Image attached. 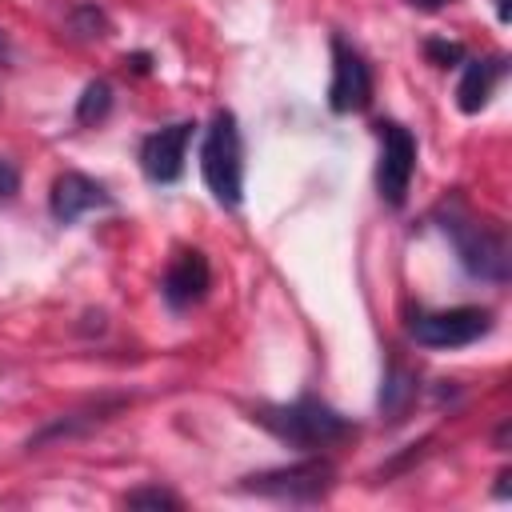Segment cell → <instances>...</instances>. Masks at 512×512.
Here are the masks:
<instances>
[{"label": "cell", "instance_id": "9a60e30c", "mask_svg": "<svg viewBox=\"0 0 512 512\" xmlns=\"http://www.w3.org/2000/svg\"><path fill=\"white\" fill-rule=\"evenodd\" d=\"M124 504L128 508H152V512H180L184 508V500L172 492V488H160V484H144V488H132V492H124Z\"/></svg>", "mask_w": 512, "mask_h": 512}, {"label": "cell", "instance_id": "2e32d148", "mask_svg": "<svg viewBox=\"0 0 512 512\" xmlns=\"http://www.w3.org/2000/svg\"><path fill=\"white\" fill-rule=\"evenodd\" d=\"M72 32H80L84 40H100V36H108V16L96 4H76L72 8Z\"/></svg>", "mask_w": 512, "mask_h": 512}, {"label": "cell", "instance_id": "7a4b0ae2", "mask_svg": "<svg viewBox=\"0 0 512 512\" xmlns=\"http://www.w3.org/2000/svg\"><path fill=\"white\" fill-rule=\"evenodd\" d=\"M440 212H444L440 228H444V236L452 240L460 268H464L468 276H476V280L504 284V280H508V240H504V228L480 220L460 196L444 200Z\"/></svg>", "mask_w": 512, "mask_h": 512}, {"label": "cell", "instance_id": "8fae6325", "mask_svg": "<svg viewBox=\"0 0 512 512\" xmlns=\"http://www.w3.org/2000/svg\"><path fill=\"white\" fill-rule=\"evenodd\" d=\"M508 76V56H484V60H464L460 84H456V108L464 116H476L480 108H488V100L496 96L500 80Z\"/></svg>", "mask_w": 512, "mask_h": 512}, {"label": "cell", "instance_id": "30bf717a", "mask_svg": "<svg viewBox=\"0 0 512 512\" xmlns=\"http://www.w3.org/2000/svg\"><path fill=\"white\" fill-rule=\"evenodd\" d=\"M112 204H116L112 192H108L100 180H92V176H84V172H76V168L60 172V176L52 180V192H48V212H52L56 224H76L84 212L112 208Z\"/></svg>", "mask_w": 512, "mask_h": 512}, {"label": "cell", "instance_id": "6da1fadb", "mask_svg": "<svg viewBox=\"0 0 512 512\" xmlns=\"http://www.w3.org/2000/svg\"><path fill=\"white\" fill-rule=\"evenodd\" d=\"M252 420L260 428H268L276 440H284L288 448L300 452H316V448H332L348 436H356V424L348 416H340L332 404H324L320 396H296L292 404H264L252 412Z\"/></svg>", "mask_w": 512, "mask_h": 512}, {"label": "cell", "instance_id": "9c48e42d", "mask_svg": "<svg viewBox=\"0 0 512 512\" xmlns=\"http://www.w3.org/2000/svg\"><path fill=\"white\" fill-rule=\"evenodd\" d=\"M212 288V264L200 248H176V256L164 268L160 280V296L172 312H188L192 304H200Z\"/></svg>", "mask_w": 512, "mask_h": 512}, {"label": "cell", "instance_id": "4fadbf2b", "mask_svg": "<svg viewBox=\"0 0 512 512\" xmlns=\"http://www.w3.org/2000/svg\"><path fill=\"white\" fill-rule=\"evenodd\" d=\"M416 376L404 368V364H388V372H384V384H380V412L396 424V420H404V412L412 408V400H416Z\"/></svg>", "mask_w": 512, "mask_h": 512}, {"label": "cell", "instance_id": "44dd1931", "mask_svg": "<svg viewBox=\"0 0 512 512\" xmlns=\"http://www.w3.org/2000/svg\"><path fill=\"white\" fill-rule=\"evenodd\" d=\"M496 12H500V20H508V0H496Z\"/></svg>", "mask_w": 512, "mask_h": 512}, {"label": "cell", "instance_id": "ac0fdd59", "mask_svg": "<svg viewBox=\"0 0 512 512\" xmlns=\"http://www.w3.org/2000/svg\"><path fill=\"white\" fill-rule=\"evenodd\" d=\"M16 188H20V172H16L8 160H0V200H4V196H12Z\"/></svg>", "mask_w": 512, "mask_h": 512}, {"label": "cell", "instance_id": "5b68a950", "mask_svg": "<svg viewBox=\"0 0 512 512\" xmlns=\"http://www.w3.org/2000/svg\"><path fill=\"white\" fill-rule=\"evenodd\" d=\"M492 332V312L480 304H460V308H432V312H416L408 320V336L420 348H436V352H452V348H468L480 336Z\"/></svg>", "mask_w": 512, "mask_h": 512}, {"label": "cell", "instance_id": "d6986e66", "mask_svg": "<svg viewBox=\"0 0 512 512\" xmlns=\"http://www.w3.org/2000/svg\"><path fill=\"white\" fill-rule=\"evenodd\" d=\"M408 8H420V12H440L444 4H452V0H404Z\"/></svg>", "mask_w": 512, "mask_h": 512}, {"label": "cell", "instance_id": "7c38bea8", "mask_svg": "<svg viewBox=\"0 0 512 512\" xmlns=\"http://www.w3.org/2000/svg\"><path fill=\"white\" fill-rule=\"evenodd\" d=\"M128 400L124 396H112V400H100V404H88V408H80V412H68V416H60V420H52V424H44L32 440H28V448H40V444H48V440H68V436H80V432H88V428H96V424H104L108 416H116L120 408H124Z\"/></svg>", "mask_w": 512, "mask_h": 512}, {"label": "cell", "instance_id": "8992f818", "mask_svg": "<svg viewBox=\"0 0 512 512\" xmlns=\"http://www.w3.org/2000/svg\"><path fill=\"white\" fill-rule=\"evenodd\" d=\"M376 136H380V164H376L380 200L388 208H404L412 176H416V136L396 120H380Z\"/></svg>", "mask_w": 512, "mask_h": 512}, {"label": "cell", "instance_id": "ba28073f", "mask_svg": "<svg viewBox=\"0 0 512 512\" xmlns=\"http://www.w3.org/2000/svg\"><path fill=\"white\" fill-rule=\"evenodd\" d=\"M196 124L192 120H176L164 124L156 132H148L140 140V172L152 184H176L184 176V160H188V144H192Z\"/></svg>", "mask_w": 512, "mask_h": 512}, {"label": "cell", "instance_id": "ffe728a7", "mask_svg": "<svg viewBox=\"0 0 512 512\" xmlns=\"http://www.w3.org/2000/svg\"><path fill=\"white\" fill-rule=\"evenodd\" d=\"M12 60V44H8V32L0 28V64H8Z\"/></svg>", "mask_w": 512, "mask_h": 512}, {"label": "cell", "instance_id": "277c9868", "mask_svg": "<svg viewBox=\"0 0 512 512\" xmlns=\"http://www.w3.org/2000/svg\"><path fill=\"white\" fill-rule=\"evenodd\" d=\"M240 488L268 496V500H284V504H312L336 488V464L328 456H304L296 464L252 472V476H244Z\"/></svg>", "mask_w": 512, "mask_h": 512}, {"label": "cell", "instance_id": "3957f363", "mask_svg": "<svg viewBox=\"0 0 512 512\" xmlns=\"http://www.w3.org/2000/svg\"><path fill=\"white\" fill-rule=\"evenodd\" d=\"M200 176L220 208H240L244 204V136L240 120L228 108H216L204 144H200Z\"/></svg>", "mask_w": 512, "mask_h": 512}, {"label": "cell", "instance_id": "52a82bcc", "mask_svg": "<svg viewBox=\"0 0 512 512\" xmlns=\"http://www.w3.org/2000/svg\"><path fill=\"white\" fill-rule=\"evenodd\" d=\"M372 104V68L356 44L332 32V80H328V108L336 116L364 112Z\"/></svg>", "mask_w": 512, "mask_h": 512}, {"label": "cell", "instance_id": "5bb4252c", "mask_svg": "<svg viewBox=\"0 0 512 512\" xmlns=\"http://www.w3.org/2000/svg\"><path fill=\"white\" fill-rule=\"evenodd\" d=\"M108 112H112V84L92 80L76 100V124H100Z\"/></svg>", "mask_w": 512, "mask_h": 512}, {"label": "cell", "instance_id": "e0dca14e", "mask_svg": "<svg viewBox=\"0 0 512 512\" xmlns=\"http://www.w3.org/2000/svg\"><path fill=\"white\" fill-rule=\"evenodd\" d=\"M424 56H428L436 68H456V64L468 60V56H464V44H456V40H428V44H424Z\"/></svg>", "mask_w": 512, "mask_h": 512}]
</instances>
